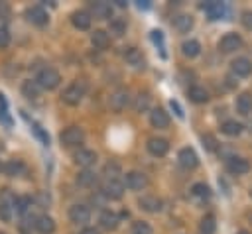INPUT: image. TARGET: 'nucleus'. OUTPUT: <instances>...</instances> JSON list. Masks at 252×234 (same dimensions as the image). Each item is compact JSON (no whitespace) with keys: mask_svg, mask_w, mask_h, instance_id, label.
Listing matches in <instances>:
<instances>
[{"mask_svg":"<svg viewBox=\"0 0 252 234\" xmlns=\"http://www.w3.org/2000/svg\"><path fill=\"white\" fill-rule=\"evenodd\" d=\"M75 163L77 165H81V167H91L94 161H96V153L93 151V149H79V151H75Z\"/></svg>","mask_w":252,"mask_h":234,"instance_id":"2eb2a0df","label":"nucleus"},{"mask_svg":"<svg viewBox=\"0 0 252 234\" xmlns=\"http://www.w3.org/2000/svg\"><path fill=\"white\" fill-rule=\"evenodd\" d=\"M98 222H100L102 228H106V230H114V228L118 226V214L112 212V210H102Z\"/></svg>","mask_w":252,"mask_h":234,"instance_id":"412c9836","label":"nucleus"},{"mask_svg":"<svg viewBox=\"0 0 252 234\" xmlns=\"http://www.w3.org/2000/svg\"><path fill=\"white\" fill-rule=\"evenodd\" d=\"M124 59H126V63L132 65V67H144V57H142V53H140L136 47H130V49L126 51Z\"/></svg>","mask_w":252,"mask_h":234,"instance_id":"a878e982","label":"nucleus"},{"mask_svg":"<svg viewBox=\"0 0 252 234\" xmlns=\"http://www.w3.org/2000/svg\"><path fill=\"white\" fill-rule=\"evenodd\" d=\"M81 234H98V230H94V228H83Z\"/></svg>","mask_w":252,"mask_h":234,"instance_id":"09e8293b","label":"nucleus"},{"mask_svg":"<svg viewBox=\"0 0 252 234\" xmlns=\"http://www.w3.org/2000/svg\"><path fill=\"white\" fill-rule=\"evenodd\" d=\"M102 195L106 197V199H120L122 195H124V183H120V181H116V179H110V181H106L104 185H102Z\"/></svg>","mask_w":252,"mask_h":234,"instance_id":"6e6552de","label":"nucleus"},{"mask_svg":"<svg viewBox=\"0 0 252 234\" xmlns=\"http://www.w3.org/2000/svg\"><path fill=\"white\" fill-rule=\"evenodd\" d=\"M173 26H175V29H177V31H181V33H187V31L193 28V18H191L189 14H179V16L175 18Z\"/></svg>","mask_w":252,"mask_h":234,"instance_id":"393cba45","label":"nucleus"},{"mask_svg":"<svg viewBox=\"0 0 252 234\" xmlns=\"http://www.w3.org/2000/svg\"><path fill=\"white\" fill-rule=\"evenodd\" d=\"M22 92H24V96L26 98H37L39 96V85L35 83V81H24L22 83Z\"/></svg>","mask_w":252,"mask_h":234,"instance_id":"cd10ccee","label":"nucleus"},{"mask_svg":"<svg viewBox=\"0 0 252 234\" xmlns=\"http://www.w3.org/2000/svg\"><path fill=\"white\" fill-rule=\"evenodd\" d=\"M0 122H4L8 128L12 126V116L8 114V104H6V98L2 92H0Z\"/></svg>","mask_w":252,"mask_h":234,"instance_id":"f704fd0d","label":"nucleus"},{"mask_svg":"<svg viewBox=\"0 0 252 234\" xmlns=\"http://www.w3.org/2000/svg\"><path fill=\"white\" fill-rule=\"evenodd\" d=\"M242 26L246 28V29H252V10H246V12H242Z\"/></svg>","mask_w":252,"mask_h":234,"instance_id":"37998d69","label":"nucleus"},{"mask_svg":"<svg viewBox=\"0 0 252 234\" xmlns=\"http://www.w3.org/2000/svg\"><path fill=\"white\" fill-rule=\"evenodd\" d=\"M26 18L33 24V26H45L47 24V12L41 8V6H30L26 10Z\"/></svg>","mask_w":252,"mask_h":234,"instance_id":"9d476101","label":"nucleus"},{"mask_svg":"<svg viewBox=\"0 0 252 234\" xmlns=\"http://www.w3.org/2000/svg\"><path fill=\"white\" fill-rule=\"evenodd\" d=\"M124 185L128 189H132V191H142L148 185V177L144 173H140V171H130L124 177Z\"/></svg>","mask_w":252,"mask_h":234,"instance_id":"0eeeda50","label":"nucleus"},{"mask_svg":"<svg viewBox=\"0 0 252 234\" xmlns=\"http://www.w3.org/2000/svg\"><path fill=\"white\" fill-rule=\"evenodd\" d=\"M30 197H16L14 199V208H16V212H20V214H24L26 210H28V206H30Z\"/></svg>","mask_w":252,"mask_h":234,"instance_id":"4c0bfd02","label":"nucleus"},{"mask_svg":"<svg viewBox=\"0 0 252 234\" xmlns=\"http://www.w3.org/2000/svg\"><path fill=\"white\" fill-rule=\"evenodd\" d=\"M150 122L154 128H167L169 126V116L163 108H154L150 114Z\"/></svg>","mask_w":252,"mask_h":234,"instance_id":"dca6fc26","label":"nucleus"},{"mask_svg":"<svg viewBox=\"0 0 252 234\" xmlns=\"http://www.w3.org/2000/svg\"><path fill=\"white\" fill-rule=\"evenodd\" d=\"M140 206H142L144 210H148V212H158V210L161 208V201H159L158 197L146 195V197L140 199Z\"/></svg>","mask_w":252,"mask_h":234,"instance_id":"b1692460","label":"nucleus"},{"mask_svg":"<svg viewBox=\"0 0 252 234\" xmlns=\"http://www.w3.org/2000/svg\"><path fill=\"white\" fill-rule=\"evenodd\" d=\"M240 45H242V37H240L238 33H226V35H222L220 41H219V49H220L222 53H232V51L240 49Z\"/></svg>","mask_w":252,"mask_h":234,"instance_id":"39448f33","label":"nucleus"},{"mask_svg":"<svg viewBox=\"0 0 252 234\" xmlns=\"http://www.w3.org/2000/svg\"><path fill=\"white\" fill-rule=\"evenodd\" d=\"M220 132L226 134V136H238L242 132V124L236 122V120H226L222 126H220Z\"/></svg>","mask_w":252,"mask_h":234,"instance_id":"7c9ffc66","label":"nucleus"},{"mask_svg":"<svg viewBox=\"0 0 252 234\" xmlns=\"http://www.w3.org/2000/svg\"><path fill=\"white\" fill-rule=\"evenodd\" d=\"M224 81H226V85H228V87H236V83H238V81H232V77H230V75H228Z\"/></svg>","mask_w":252,"mask_h":234,"instance_id":"8fccbe9b","label":"nucleus"},{"mask_svg":"<svg viewBox=\"0 0 252 234\" xmlns=\"http://www.w3.org/2000/svg\"><path fill=\"white\" fill-rule=\"evenodd\" d=\"M0 234H4V232H0Z\"/></svg>","mask_w":252,"mask_h":234,"instance_id":"864d4df0","label":"nucleus"},{"mask_svg":"<svg viewBox=\"0 0 252 234\" xmlns=\"http://www.w3.org/2000/svg\"><path fill=\"white\" fill-rule=\"evenodd\" d=\"M69 218H71V222H75V224H85V222H89V218H91V210H89V206H85V205H73V206L69 208Z\"/></svg>","mask_w":252,"mask_h":234,"instance_id":"1a4fd4ad","label":"nucleus"},{"mask_svg":"<svg viewBox=\"0 0 252 234\" xmlns=\"http://www.w3.org/2000/svg\"><path fill=\"white\" fill-rule=\"evenodd\" d=\"M59 81H61V77H59V73H57L53 67L41 69V71L37 73V77H35V83L39 85V88H47V90L55 88V87L59 85Z\"/></svg>","mask_w":252,"mask_h":234,"instance_id":"f257e3e1","label":"nucleus"},{"mask_svg":"<svg viewBox=\"0 0 252 234\" xmlns=\"http://www.w3.org/2000/svg\"><path fill=\"white\" fill-rule=\"evenodd\" d=\"M232 73L236 77H248L252 73V61L246 57H236L232 61Z\"/></svg>","mask_w":252,"mask_h":234,"instance_id":"4468645a","label":"nucleus"},{"mask_svg":"<svg viewBox=\"0 0 252 234\" xmlns=\"http://www.w3.org/2000/svg\"><path fill=\"white\" fill-rule=\"evenodd\" d=\"M2 169H4V173H6V175L16 177V175L24 173V169H26V167H24V163H22V161H8V163H6Z\"/></svg>","mask_w":252,"mask_h":234,"instance_id":"473e14b6","label":"nucleus"},{"mask_svg":"<svg viewBox=\"0 0 252 234\" xmlns=\"http://www.w3.org/2000/svg\"><path fill=\"white\" fill-rule=\"evenodd\" d=\"M250 197H252V189H250Z\"/></svg>","mask_w":252,"mask_h":234,"instance_id":"603ef678","label":"nucleus"},{"mask_svg":"<svg viewBox=\"0 0 252 234\" xmlns=\"http://www.w3.org/2000/svg\"><path fill=\"white\" fill-rule=\"evenodd\" d=\"M71 22H73V26H75L77 29H89V28H91V16H89L87 12H83V10L73 12Z\"/></svg>","mask_w":252,"mask_h":234,"instance_id":"5701e85b","label":"nucleus"},{"mask_svg":"<svg viewBox=\"0 0 252 234\" xmlns=\"http://www.w3.org/2000/svg\"><path fill=\"white\" fill-rule=\"evenodd\" d=\"M91 43L94 45V49H106L110 43V35L104 29H94L91 33Z\"/></svg>","mask_w":252,"mask_h":234,"instance_id":"f3484780","label":"nucleus"},{"mask_svg":"<svg viewBox=\"0 0 252 234\" xmlns=\"http://www.w3.org/2000/svg\"><path fill=\"white\" fill-rule=\"evenodd\" d=\"M191 193H193L195 197H199V199H209V197H211V189H209V185H205V183H195V185L191 187Z\"/></svg>","mask_w":252,"mask_h":234,"instance_id":"c9c22d12","label":"nucleus"},{"mask_svg":"<svg viewBox=\"0 0 252 234\" xmlns=\"http://www.w3.org/2000/svg\"><path fill=\"white\" fill-rule=\"evenodd\" d=\"M181 51L185 57H197L199 51H201V45L197 39H189V41H183L181 43Z\"/></svg>","mask_w":252,"mask_h":234,"instance_id":"bb28decb","label":"nucleus"},{"mask_svg":"<svg viewBox=\"0 0 252 234\" xmlns=\"http://www.w3.org/2000/svg\"><path fill=\"white\" fill-rule=\"evenodd\" d=\"M226 169H228L232 175H244V173L250 171V163H248V159H244V157H230V159L226 161Z\"/></svg>","mask_w":252,"mask_h":234,"instance_id":"9b49d317","label":"nucleus"},{"mask_svg":"<svg viewBox=\"0 0 252 234\" xmlns=\"http://www.w3.org/2000/svg\"><path fill=\"white\" fill-rule=\"evenodd\" d=\"M215 228H217L215 216H213V214H205V216L201 218V226H199V232H201V234H215Z\"/></svg>","mask_w":252,"mask_h":234,"instance_id":"c756f323","label":"nucleus"},{"mask_svg":"<svg viewBox=\"0 0 252 234\" xmlns=\"http://www.w3.org/2000/svg\"><path fill=\"white\" fill-rule=\"evenodd\" d=\"M189 98H191L193 102H197V104H203V102L209 100V92H207L203 87H191V88H189Z\"/></svg>","mask_w":252,"mask_h":234,"instance_id":"c85d7f7f","label":"nucleus"},{"mask_svg":"<svg viewBox=\"0 0 252 234\" xmlns=\"http://www.w3.org/2000/svg\"><path fill=\"white\" fill-rule=\"evenodd\" d=\"M136 6H138L140 10H148V8L152 6V4H150L148 0H138V2H136Z\"/></svg>","mask_w":252,"mask_h":234,"instance_id":"de8ad7c7","label":"nucleus"},{"mask_svg":"<svg viewBox=\"0 0 252 234\" xmlns=\"http://www.w3.org/2000/svg\"><path fill=\"white\" fill-rule=\"evenodd\" d=\"M110 33L116 35V37L124 35V33H126V22H122V20H112V22H110Z\"/></svg>","mask_w":252,"mask_h":234,"instance_id":"e433bc0d","label":"nucleus"},{"mask_svg":"<svg viewBox=\"0 0 252 234\" xmlns=\"http://www.w3.org/2000/svg\"><path fill=\"white\" fill-rule=\"evenodd\" d=\"M236 110H238V114H242V116H248V114L252 112V94H250V92L238 94V98H236Z\"/></svg>","mask_w":252,"mask_h":234,"instance_id":"a211bd4d","label":"nucleus"},{"mask_svg":"<svg viewBox=\"0 0 252 234\" xmlns=\"http://www.w3.org/2000/svg\"><path fill=\"white\" fill-rule=\"evenodd\" d=\"M203 8H205V12L209 14L211 20L224 18V14H226V6H224L222 2H209V4H205Z\"/></svg>","mask_w":252,"mask_h":234,"instance_id":"6ab92c4d","label":"nucleus"},{"mask_svg":"<svg viewBox=\"0 0 252 234\" xmlns=\"http://www.w3.org/2000/svg\"><path fill=\"white\" fill-rule=\"evenodd\" d=\"M128 102H130V94H128L126 88H118V90H114V92L110 94V100H108V104H110V108H112L114 112L124 110Z\"/></svg>","mask_w":252,"mask_h":234,"instance_id":"423d86ee","label":"nucleus"},{"mask_svg":"<svg viewBox=\"0 0 252 234\" xmlns=\"http://www.w3.org/2000/svg\"><path fill=\"white\" fill-rule=\"evenodd\" d=\"M167 149H169V144H167V140H163V138H152V140L148 142V151H150L152 155H156V157L165 155Z\"/></svg>","mask_w":252,"mask_h":234,"instance_id":"f8f14e48","label":"nucleus"},{"mask_svg":"<svg viewBox=\"0 0 252 234\" xmlns=\"http://www.w3.org/2000/svg\"><path fill=\"white\" fill-rule=\"evenodd\" d=\"M148 106V96L146 94H140V98H138V102H136V110L140 112L142 108H146Z\"/></svg>","mask_w":252,"mask_h":234,"instance_id":"c03bdc74","label":"nucleus"},{"mask_svg":"<svg viewBox=\"0 0 252 234\" xmlns=\"http://www.w3.org/2000/svg\"><path fill=\"white\" fill-rule=\"evenodd\" d=\"M77 183L83 185V187H91V185H94V183H96V175H94V171H91V169H83V171L77 175Z\"/></svg>","mask_w":252,"mask_h":234,"instance_id":"2f4dec72","label":"nucleus"},{"mask_svg":"<svg viewBox=\"0 0 252 234\" xmlns=\"http://www.w3.org/2000/svg\"><path fill=\"white\" fill-rule=\"evenodd\" d=\"M179 163H181L185 169H193V167H197L199 157H197L195 149H193V147H183V149L179 151Z\"/></svg>","mask_w":252,"mask_h":234,"instance_id":"ddd939ff","label":"nucleus"},{"mask_svg":"<svg viewBox=\"0 0 252 234\" xmlns=\"http://www.w3.org/2000/svg\"><path fill=\"white\" fill-rule=\"evenodd\" d=\"M33 132H35V136H37V138L41 140V144H43V146H49V136H47V134H45V132L41 130V126L33 124Z\"/></svg>","mask_w":252,"mask_h":234,"instance_id":"79ce46f5","label":"nucleus"},{"mask_svg":"<svg viewBox=\"0 0 252 234\" xmlns=\"http://www.w3.org/2000/svg\"><path fill=\"white\" fill-rule=\"evenodd\" d=\"M201 142H203V147H205L207 151H215V149H217V138H215L213 134L201 136Z\"/></svg>","mask_w":252,"mask_h":234,"instance_id":"58836bf2","label":"nucleus"},{"mask_svg":"<svg viewBox=\"0 0 252 234\" xmlns=\"http://www.w3.org/2000/svg\"><path fill=\"white\" fill-rule=\"evenodd\" d=\"M83 96H85V83H73V85H69V87L65 88V92H63V100H65L67 104H71V106L79 104Z\"/></svg>","mask_w":252,"mask_h":234,"instance_id":"7ed1b4c3","label":"nucleus"},{"mask_svg":"<svg viewBox=\"0 0 252 234\" xmlns=\"http://www.w3.org/2000/svg\"><path fill=\"white\" fill-rule=\"evenodd\" d=\"M169 106L173 108V112L177 114V118H183V110H181V106L177 104V100H169Z\"/></svg>","mask_w":252,"mask_h":234,"instance_id":"a18cd8bd","label":"nucleus"},{"mask_svg":"<svg viewBox=\"0 0 252 234\" xmlns=\"http://www.w3.org/2000/svg\"><path fill=\"white\" fill-rule=\"evenodd\" d=\"M91 10H93L94 18H98V20H108L112 16V6L106 2H93Z\"/></svg>","mask_w":252,"mask_h":234,"instance_id":"aec40b11","label":"nucleus"},{"mask_svg":"<svg viewBox=\"0 0 252 234\" xmlns=\"http://www.w3.org/2000/svg\"><path fill=\"white\" fill-rule=\"evenodd\" d=\"M238 234H250V232H246V230H240V232H238Z\"/></svg>","mask_w":252,"mask_h":234,"instance_id":"3c124183","label":"nucleus"},{"mask_svg":"<svg viewBox=\"0 0 252 234\" xmlns=\"http://www.w3.org/2000/svg\"><path fill=\"white\" fill-rule=\"evenodd\" d=\"M150 37H152V41H154V45H156V47L159 49V53H161V57L165 59V57H167V53H165V41H163V33H161L159 29H154Z\"/></svg>","mask_w":252,"mask_h":234,"instance_id":"72a5a7b5","label":"nucleus"},{"mask_svg":"<svg viewBox=\"0 0 252 234\" xmlns=\"http://www.w3.org/2000/svg\"><path fill=\"white\" fill-rule=\"evenodd\" d=\"M10 14V8H8V4L6 2H0V18H6Z\"/></svg>","mask_w":252,"mask_h":234,"instance_id":"49530a36","label":"nucleus"},{"mask_svg":"<svg viewBox=\"0 0 252 234\" xmlns=\"http://www.w3.org/2000/svg\"><path fill=\"white\" fill-rule=\"evenodd\" d=\"M83 140H85V132H83L79 126H69V128H65V130L61 132V136H59V142H61L63 146H67V147L79 146V144H83Z\"/></svg>","mask_w":252,"mask_h":234,"instance_id":"f03ea898","label":"nucleus"},{"mask_svg":"<svg viewBox=\"0 0 252 234\" xmlns=\"http://www.w3.org/2000/svg\"><path fill=\"white\" fill-rule=\"evenodd\" d=\"M12 212H14V197L8 193V189H4L2 197H0V220L2 222H10L12 220Z\"/></svg>","mask_w":252,"mask_h":234,"instance_id":"20e7f679","label":"nucleus"},{"mask_svg":"<svg viewBox=\"0 0 252 234\" xmlns=\"http://www.w3.org/2000/svg\"><path fill=\"white\" fill-rule=\"evenodd\" d=\"M33 224H35V228H37L41 234H51V232L55 230V222H53V218H51V216H47V214L37 216Z\"/></svg>","mask_w":252,"mask_h":234,"instance_id":"4be33fe9","label":"nucleus"},{"mask_svg":"<svg viewBox=\"0 0 252 234\" xmlns=\"http://www.w3.org/2000/svg\"><path fill=\"white\" fill-rule=\"evenodd\" d=\"M8 43H10V31H8V28L0 26V49L8 47Z\"/></svg>","mask_w":252,"mask_h":234,"instance_id":"a19ab883","label":"nucleus"},{"mask_svg":"<svg viewBox=\"0 0 252 234\" xmlns=\"http://www.w3.org/2000/svg\"><path fill=\"white\" fill-rule=\"evenodd\" d=\"M132 234H152V226H150L148 222L138 220V222H134V226H132Z\"/></svg>","mask_w":252,"mask_h":234,"instance_id":"ea45409f","label":"nucleus"}]
</instances>
